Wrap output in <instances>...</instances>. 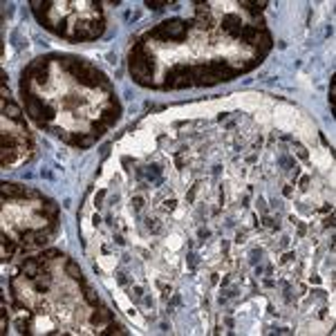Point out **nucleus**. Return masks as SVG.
<instances>
[{
  "label": "nucleus",
  "mask_w": 336,
  "mask_h": 336,
  "mask_svg": "<svg viewBox=\"0 0 336 336\" xmlns=\"http://www.w3.org/2000/svg\"><path fill=\"white\" fill-rule=\"evenodd\" d=\"M168 5H173V2H168V0H146V7H151V9H164Z\"/></svg>",
  "instance_id": "obj_21"
},
{
  "label": "nucleus",
  "mask_w": 336,
  "mask_h": 336,
  "mask_svg": "<svg viewBox=\"0 0 336 336\" xmlns=\"http://www.w3.org/2000/svg\"><path fill=\"white\" fill-rule=\"evenodd\" d=\"M41 209H43V213H47L50 218H52V220L56 218V213H58V206H56L54 202H45V204L41 206Z\"/></svg>",
  "instance_id": "obj_19"
},
{
  "label": "nucleus",
  "mask_w": 336,
  "mask_h": 336,
  "mask_svg": "<svg viewBox=\"0 0 336 336\" xmlns=\"http://www.w3.org/2000/svg\"><path fill=\"white\" fill-rule=\"evenodd\" d=\"M47 67H50V56L34 58V61L27 65V70L32 72V74H41V72H47Z\"/></svg>",
  "instance_id": "obj_12"
},
{
  "label": "nucleus",
  "mask_w": 336,
  "mask_h": 336,
  "mask_svg": "<svg viewBox=\"0 0 336 336\" xmlns=\"http://www.w3.org/2000/svg\"><path fill=\"white\" fill-rule=\"evenodd\" d=\"M222 29H224L229 36H233V38H240L242 36V20H240L235 14H229V16H224V20H222Z\"/></svg>",
  "instance_id": "obj_6"
},
{
  "label": "nucleus",
  "mask_w": 336,
  "mask_h": 336,
  "mask_svg": "<svg viewBox=\"0 0 336 336\" xmlns=\"http://www.w3.org/2000/svg\"><path fill=\"white\" fill-rule=\"evenodd\" d=\"M54 117H56V110H54L52 105H45L43 108V115H41V121H38V128H47V123L52 121Z\"/></svg>",
  "instance_id": "obj_15"
},
{
  "label": "nucleus",
  "mask_w": 336,
  "mask_h": 336,
  "mask_svg": "<svg viewBox=\"0 0 336 336\" xmlns=\"http://www.w3.org/2000/svg\"><path fill=\"white\" fill-rule=\"evenodd\" d=\"M2 115L9 117L12 121H20L23 110H20V105H16L14 101H5V103H2Z\"/></svg>",
  "instance_id": "obj_10"
},
{
  "label": "nucleus",
  "mask_w": 336,
  "mask_h": 336,
  "mask_svg": "<svg viewBox=\"0 0 336 336\" xmlns=\"http://www.w3.org/2000/svg\"><path fill=\"white\" fill-rule=\"evenodd\" d=\"M2 253H5V258H9L14 253V242L7 235H2Z\"/></svg>",
  "instance_id": "obj_22"
},
{
  "label": "nucleus",
  "mask_w": 336,
  "mask_h": 336,
  "mask_svg": "<svg viewBox=\"0 0 336 336\" xmlns=\"http://www.w3.org/2000/svg\"><path fill=\"white\" fill-rule=\"evenodd\" d=\"M58 255H61V251L50 249V251H45V255H43V258H45V260H54V258H58Z\"/></svg>",
  "instance_id": "obj_24"
},
{
  "label": "nucleus",
  "mask_w": 336,
  "mask_h": 336,
  "mask_svg": "<svg viewBox=\"0 0 336 336\" xmlns=\"http://www.w3.org/2000/svg\"><path fill=\"white\" fill-rule=\"evenodd\" d=\"M112 334H128V332H126V327H123V325L110 323V325H108V330L103 332V336H112Z\"/></svg>",
  "instance_id": "obj_17"
},
{
  "label": "nucleus",
  "mask_w": 336,
  "mask_h": 336,
  "mask_svg": "<svg viewBox=\"0 0 336 336\" xmlns=\"http://www.w3.org/2000/svg\"><path fill=\"white\" fill-rule=\"evenodd\" d=\"M25 108H27V112H29V117L34 119L36 123L41 121V115H43V101H38V99L34 97V94H25Z\"/></svg>",
  "instance_id": "obj_7"
},
{
  "label": "nucleus",
  "mask_w": 336,
  "mask_h": 336,
  "mask_svg": "<svg viewBox=\"0 0 336 336\" xmlns=\"http://www.w3.org/2000/svg\"><path fill=\"white\" fill-rule=\"evenodd\" d=\"M119 119V103H117L115 99H110V103L103 108V112H101V121L105 123V126H112V123Z\"/></svg>",
  "instance_id": "obj_8"
},
{
  "label": "nucleus",
  "mask_w": 336,
  "mask_h": 336,
  "mask_svg": "<svg viewBox=\"0 0 336 336\" xmlns=\"http://www.w3.org/2000/svg\"><path fill=\"white\" fill-rule=\"evenodd\" d=\"M0 193H2V197H9V200H18V197H38V193L36 191H29V188H25V186H18V184H12V182H2V186H0Z\"/></svg>",
  "instance_id": "obj_5"
},
{
  "label": "nucleus",
  "mask_w": 336,
  "mask_h": 336,
  "mask_svg": "<svg viewBox=\"0 0 336 336\" xmlns=\"http://www.w3.org/2000/svg\"><path fill=\"white\" fill-rule=\"evenodd\" d=\"M65 273H67V276H70L72 280H76V283L81 285V287H85V280H83V273H81V269H79V265H76V262H67V265H65Z\"/></svg>",
  "instance_id": "obj_14"
},
{
  "label": "nucleus",
  "mask_w": 336,
  "mask_h": 336,
  "mask_svg": "<svg viewBox=\"0 0 336 336\" xmlns=\"http://www.w3.org/2000/svg\"><path fill=\"white\" fill-rule=\"evenodd\" d=\"M193 85V70L188 65H175L166 72V81L162 83V87H170V90H182V87Z\"/></svg>",
  "instance_id": "obj_3"
},
{
  "label": "nucleus",
  "mask_w": 336,
  "mask_h": 336,
  "mask_svg": "<svg viewBox=\"0 0 336 336\" xmlns=\"http://www.w3.org/2000/svg\"><path fill=\"white\" fill-rule=\"evenodd\" d=\"M105 128H108V126H105L103 121H92V123H90V130H92L94 137H101V134L105 133Z\"/></svg>",
  "instance_id": "obj_18"
},
{
  "label": "nucleus",
  "mask_w": 336,
  "mask_h": 336,
  "mask_svg": "<svg viewBox=\"0 0 336 336\" xmlns=\"http://www.w3.org/2000/svg\"><path fill=\"white\" fill-rule=\"evenodd\" d=\"M110 320H112V312L108 307H101L99 312H94L90 316V323L92 325H103V323H110Z\"/></svg>",
  "instance_id": "obj_13"
},
{
  "label": "nucleus",
  "mask_w": 336,
  "mask_h": 336,
  "mask_svg": "<svg viewBox=\"0 0 336 336\" xmlns=\"http://www.w3.org/2000/svg\"><path fill=\"white\" fill-rule=\"evenodd\" d=\"M0 94H2V101H7V97H9V90H7L5 83H2V87H0Z\"/></svg>",
  "instance_id": "obj_25"
},
{
  "label": "nucleus",
  "mask_w": 336,
  "mask_h": 336,
  "mask_svg": "<svg viewBox=\"0 0 336 336\" xmlns=\"http://www.w3.org/2000/svg\"><path fill=\"white\" fill-rule=\"evenodd\" d=\"M334 97H336V76H332V81H330V105H334Z\"/></svg>",
  "instance_id": "obj_23"
},
{
  "label": "nucleus",
  "mask_w": 336,
  "mask_h": 336,
  "mask_svg": "<svg viewBox=\"0 0 336 336\" xmlns=\"http://www.w3.org/2000/svg\"><path fill=\"white\" fill-rule=\"evenodd\" d=\"M193 70V85H215V83H220V79H218V74H215V70L211 67V63L206 65H195V67H191Z\"/></svg>",
  "instance_id": "obj_4"
},
{
  "label": "nucleus",
  "mask_w": 336,
  "mask_h": 336,
  "mask_svg": "<svg viewBox=\"0 0 336 336\" xmlns=\"http://www.w3.org/2000/svg\"><path fill=\"white\" fill-rule=\"evenodd\" d=\"M188 27H191V23H186L182 18H170V20H164L162 25H157L148 36L159 38V41H184L188 34Z\"/></svg>",
  "instance_id": "obj_2"
},
{
  "label": "nucleus",
  "mask_w": 336,
  "mask_h": 336,
  "mask_svg": "<svg viewBox=\"0 0 336 336\" xmlns=\"http://www.w3.org/2000/svg\"><path fill=\"white\" fill-rule=\"evenodd\" d=\"M83 291H85V294H83V296H85V302H87V305H92V307H97V305H99V296L94 294V291L90 289L87 285H85V287H83Z\"/></svg>",
  "instance_id": "obj_16"
},
{
  "label": "nucleus",
  "mask_w": 336,
  "mask_h": 336,
  "mask_svg": "<svg viewBox=\"0 0 336 336\" xmlns=\"http://www.w3.org/2000/svg\"><path fill=\"white\" fill-rule=\"evenodd\" d=\"M128 70H130V76L134 79V83L146 85V87L155 85V81H152L155 61H152V56L146 54V50L141 45L133 47V52H130V61H128Z\"/></svg>",
  "instance_id": "obj_1"
},
{
  "label": "nucleus",
  "mask_w": 336,
  "mask_h": 336,
  "mask_svg": "<svg viewBox=\"0 0 336 336\" xmlns=\"http://www.w3.org/2000/svg\"><path fill=\"white\" fill-rule=\"evenodd\" d=\"M240 7H244V9H247L249 14H253V16L255 14L260 16L262 9L267 7V0H240Z\"/></svg>",
  "instance_id": "obj_11"
},
{
  "label": "nucleus",
  "mask_w": 336,
  "mask_h": 336,
  "mask_svg": "<svg viewBox=\"0 0 336 336\" xmlns=\"http://www.w3.org/2000/svg\"><path fill=\"white\" fill-rule=\"evenodd\" d=\"M38 269H41L38 260H25L23 267H20L23 276H25V278H29V280H34V278H38V276H41V273H38Z\"/></svg>",
  "instance_id": "obj_9"
},
{
  "label": "nucleus",
  "mask_w": 336,
  "mask_h": 336,
  "mask_svg": "<svg viewBox=\"0 0 336 336\" xmlns=\"http://www.w3.org/2000/svg\"><path fill=\"white\" fill-rule=\"evenodd\" d=\"M34 287H36V291H45L47 287H50V278H47V276H41V278H34Z\"/></svg>",
  "instance_id": "obj_20"
}]
</instances>
